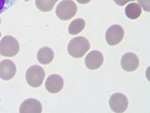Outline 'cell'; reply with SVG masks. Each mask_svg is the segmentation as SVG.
Instances as JSON below:
<instances>
[{"instance_id":"277c9868","label":"cell","mask_w":150,"mask_h":113,"mask_svg":"<svg viewBox=\"0 0 150 113\" xmlns=\"http://www.w3.org/2000/svg\"><path fill=\"white\" fill-rule=\"evenodd\" d=\"M25 78L27 81L28 85L31 87H39L43 83L45 78V71L41 66L33 65L29 67L28 70L26 71Z\"/></svg>"},{"instance_id":"5b68a950","label":"cell","mask_w":150,"mask_h":113,"mask_svg":"<svg viewBox=\"0 0 150 113\" xmlns=\"http://www.w3.org/2000/svg\"><path fill=\"white\" fill-rule=\"evenodd\" d=\"M110 109L115 113H122L128 108V99L122 93H114L109 98Z\"/></svg>"},{"instance_id":"5bb4252c","label":"cell","mask_w":150,"mask_h":113,"mask_svg":"<svg viewBox=\"0 0 150 113\" xmlns=\"http://www.w3.org/2000/svg\"><path fill=\"white\" fill-rule=\"evenodd\" d=\"M85 25H86V23H85V21H84V19H82V18L75 19V20L72 21L68 26L69 34H71V35L78 34V33H80L81 31L85 28Z\"/></svg>"},{"instance_id":"9c48e42d","label":"cell","mask_w":150,"mask_h":113,"mask_svg":"<svg viewBox=\"0 0 150 113\" xmlns=\"http://www.w3.org/2000/svg\"><path fill=\"white\" fill-rule=\"evenodd\" d=\"M16 74V65L9 59L0 62V78L3 80H11Z\"/></svg>"},{"instance_id":"30bf717a","label":"cell","mask_w":150,"mask_h":113,"mask_svg":"<svg viewBox=\"0 0 150 113\" xmlns=\"http://www.w3.org/2000/svg\"><path fill=\"white\" fill-rule=\"evenodd\" d=\"M139 66V59L136 54L132 52H127L121 58V67L123 70L127 72L135 71Z\"/></svg>"},{"instance_id":"4fadbf2b","label":"cell","mask_w":150,"mask_h":113,"mask_svg":"<svg viewBox=\"0 0 150 113\" xmlns=\"http://www.w3.org/2000/svg\"><path fill=\"white\" fill-rule=\"evenodd\" d=\"M141 13H142L141 7L139 6L138 3H135V2L129 3L126 6V8H125V15L129 19H132V20L139 18Z\"/></svg>"},{"instance_id":"2e32d148","label":"cell","mask_w":150,"mask_h":113,"mask_svg":"<svg viewBox=\"0 0 150 113\" xmlns=\"http://www.w3.org/2000/svg\"><path fill=\"white\" fill-rule=\"evenodd\" d=\"M18 0H0V14L3 13L7 9L11 8Z\"/></svg>"},{"instance_id":"7a4b0ae2","label":"cell","mask_w":150,"mask_h":113,"mask_svg":"<svg viewBox=\"0 0 150 113\" xmlns=\"http://www.w3.org/2000/svg\"><path fill=\"white\" fill-rule=\"evenodd\" d=\"M19 42L13 36L6 35L0 40V54L4 57H13L19 52Z\"/></svg>"},{"instance_id":"9a60e30c","label":"cell","mask_w":150,"mask_h":113,"mask_svg":"<svg viewBox=\"0 0 150 113\" xmlns=\"http://www.w3.org/2000/svg\"><path fill=\"white\" fill-rule=\"evenodd\" d=\"M57 1L59 0H35V5L40 11L49 12L54 8Z\"/></svg>"},{"instance_id":"7c38bea8","label":"cell","mask_w":150,"mask_h":113,"mask_svg":"<svg viewBox=\"0 0 150 113\" xmlns=\"http://www.w3.org/2000/svg\"><path fill=\"white\" fill-rule=\"evenodd\" d=\"M37 60L41 64H49L54 59V52L50 47H42L37 52Z\"/></svg>"},{"instance_id":"e0dca14e","label":"cell","mask_w":150,"mask_h":113,"mask_svg":"<svg viewBox=\"0 0 150 113\" xmlns=\"http://www.w3.org/2000/svg\"><path fill=\"white\" fill-rule=\"evenodd\" d=\"M149 1L150 0H138V4H139V6L141 7V9H143V10L146 12H149L150 10Z\"/></svg>"},{"instance_id":"3957f363","label":"cell","mask_w":150,"mask_h":113,"mask_svg":"<svg viewBox=\"0 0 150 113\" xmlns=\"http://www.w3.org/2000/svg\"><path fill=\"white\" fill-rule=\"evenodd\" d=\"M77 13V6L72 0H63L56 7V16L60 20L67 21Z\"/></svg>"},{"instance_id":"7402d4cb","label":"cell","mask_w":150,"mask_h":113,"mask_svg":"<svg viewBox=\"0 0 150 113\" xmlns=\"http://www.w3.org/2000/svg\"><path fill=\"white\" fill-rule=\"evenodd\" d=\"M0 36H1V32H0Z\"/></svg>"},{"instance_id":"52a82bcc","label":"cell","mask_w":150,"mask_h":113,"mask_svg":"<svg viewBox=\"0 0 150 113\" xmlns=\"http://www.w3.org/2000/svg\"><path fill=\"white\" fill-rule=\"evenodd\" d=\"M64 81L63 78L58 74H52L48 76L46 81H45V88L49 93L56 94L63 89Z\"/></svg>"},{"instance_id":"8992f818","label":"cell","mask_w":150,"mask_h":113,"mask_svg":"<svg viewBox=\"0 0 150 113\" xmlns=\"http://www.w3.org/2000/svg\"><path fill=\"white\" fill-rule=\"evenodd\" d=\"M124 37V29L120 25H112L106 31L105 38L106 42L110 46L119 44Z\"/></svg>"},{"instance_id":"ffe728a7","label":"cell","mask_w":150,"mask_h":113,"mask_svg":"<svg viewBox=\"0 0 150 113\" xmlns=\"http://www.w3.org/2000/svg\"><path fill=\"white\" fill-rule=\"evenodd\" d=\"M24 1H30V0H24Z\"/></svg>"},{"instance_id":"d6986e66","label":"cell","mask_w":150,"mask_h":113,"mask_svg":"<svg viewBox=\"0 0 150 113\" xmlns=\"http://www.w3.org/2000/svg\"><path fill=\"white\" fill-rule=\"evenodd\" d=\"M76 1L80 4H87V3H89L91 0H76Z\"/></svg>"},{"instance_id":"8fae6325","label":"cell","mask_w":150,"mask_h":113,"mask_svg":"<svg viewBox=\"0 0 150 113\" xmlns=\"http://www.w3.org/2000/svg\"><path fill=\"white\" fill-rule=\"evenodd\" d=\"M20 113H40L42 112V104L35 98H29L21 103L19 108Z\"/></svg>"},{"instance_id":"ac0fdd59","label":"cell","mask_w":150,"mask_h":113,"mask_svg":"<svg viewBox=\"0 0 150 113\" xmlns=\"http://www.w3.org/2000/svg\"><path fill=\"white\" fill-rule=\"evenodd\" d=\"M131 1H135V0H114L115 3L119 6H124L126 5L128 2H131Z\"/></svg>"},{"instance_id":"6da1fadb","label":"cell","mask_w":150,"mask_h":113,"mask_svg":"<svg viewBox=\"0 0 150 113\" xmlns=\"http://www.w3.org/2000/svg\"><path fill=\"white\" fill-rule=\"evenodd\" d=\"M90 49V42L85 37H75L68 43L67 51L73 58H81Z\"/></svg>"},{"instance_id":"44dd1931","label":"cell","mask_w":150,"mask_h":113,"mask_svg":"<svg viewBox=\"0 0 150 113\" xmlns=\"http://www.w3.org/2000/svg\"><path fill=\"white\" fill-rule=\"evenodd\" d=\"M0 24H1V19H0Z\"/></svg>"},{"instance_id":"ba28073f","label":"cell","mask_w":150,"mask_h":113,"mask_svg":"<svg viewBox=\"0 0 150 113\" xmlns=\"http://www.w3.org/2000/svg\"><path fill=\"white\" fill-rule=\"evenodd\" d=\"M103 61L104 57L102 53L97 50L89 52L85 57V65L90 70H96V69L100 68L103 64Z\"/></svg>"}]
</instances>
